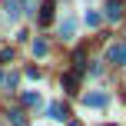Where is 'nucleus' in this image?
Segmentation results:
<instances>
[{
    "instance_id": "obj_1",
    "label": "nucleus",
    "mask_w": 126,
    "mask_h": 126,
    "mask_svg": "<svg viewBox=\"0 0 126 126\" xmlns=\"http://www.w3.org/2000/svg\"><path fill=\"white\" fill-rule=\"evenodd\" d=\"M110 63H116V66H126V43L110 47Z\"/></svg>"
},
{
    "instance_id": "obj_2",
    "label": "nucleus",
    "mask_w": 126,
    "mask_h": 126,
    "mask_svg": "<svg viewBox=\"0 0 126 126\" xmlns=\"http://www.w3.org/2000/svg\"><path fill=\"white\" fill-rule=\"evenodd\" d=\"M53 17H57V7H53V0H50V3L40 7V27H50V20H53Z\"/></svg>"
},
{
    "instance_id": "obj_3",
    "label": "nucleus",
    "mask_w": 126,
    "mask_h": 126,
    "mask_svg": "<svg viewBox=\"0 0 126 126\" xmlns=\"http://www.w3.org/2000/svg\"><path fill=\"white\" fill-rule=\"evenodd\" d=\"M120 13H123L120 0H110V3H106V17H110V20H120Z\"/></svg>"
},
{
    "instance_id": "obj_4",
    "label": "nucleus",
    "mask_w": 126,
    "mask_h": 126,
    "mask_svg": "<svg viewBox=\"0 0 126 126\" xmlns=\"http://www.w3.org/2000/svg\"><path fill=\"white\" fill-rule=\"evenodd\" d=\"M86 106H106V93H90L86 96Z\"/></svg>"
},
{
    "instance_id": "obj_5",
    "label": "nucleus",
    "mask_w": 126,
    "mask_h": 126,
    "mask_svg": "<svg viewBox=\"0 0 126 126\" xmlns=\"http://www.w3.org/2000/svg\"><path fill=\"white\" fill-rule=\"evenodd\" d=\"M63 86H66L70 93H76V90H73V86H76V80H73V73H66V76H63Z\"/></svg>"
},
{
    "instance_id": "obj_6",
    "label": "nucleus",
    "mask_w": 126,
    "mask_h": 126,
    "mask_svg": "<svg viewBox=\"0 0 126 126\" xmlns=\"http://www.w3.org/2000/svg\"><path fill=\"white\" fill-rule=\"evenodd\" d=\"M50 113H53V120H63V106H60V103H53Z\"/></svg>"
}]
</instances>
